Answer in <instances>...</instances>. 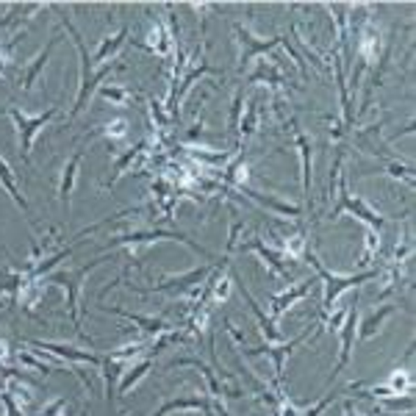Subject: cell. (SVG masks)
I'll return each mask as SVG.
<instances>
[{
    "label": "cell",
    "mask_w": 416,
    "mask_h": 416,
    "mask_svg": "<svg viewBox=\"0 0 416 416\" xmlns=\"http://www.w3.org/2000/svg\"><path fill=\"white\" fill-rule=\"evenodd\" d=\"M103 311H111V314H117V317H123V319L137 322L141 331H147V333H153V336H158V333L167 331V325H164L161 319H150V317H141V314H131V311H123V308H117V305H103Z\"/></svg>",
    "instance_id": "obj_18"
},
{
    "label": "cell",
    "mask_w": 416,
    "mask_h": 416,
    "mask_svg": "<svg viewBox=\"0 0 416 416\" xmlns=\"http://www.w3.org/2000/svg\"><path fill=\"white\" fill-rule=\"evenodd\" d=\"M242 92H236V97H233V106H230V134H236L239 131V117H242Z\"/></svg>",
    "instance_id": "obj_27"
},
{
    "label": "cell",
    "mask_w": 416,
    "mask_h": 416,
    "mask_svg": "<svg viewBox=\"0 0 416 416\" xmlns=\"http://www.w3.org/2000/svg\"><path fill=\"white\" fill-rule=\"evenodd\" d=\"M233 34H236L239 48H242V53H239V69H244L256 56L272 50L277 42H280V36H275V39H258V36H253V34H250L247 28H242V25H233Z\"/></svg>",
    "instance_id": "obj_6"
},
{
    "label": "cell",
    "mask_w": 416,
    "mask_h": 416,
    "mask_svg": "<svg viewBox=\"0 0 416 416\" xmlns=\"http://www.w3.org/2000/svg\"><path fill=\"white\" fill-rule=\"evenodd\" d=\"M20 363H25V366H34V369H39V372H56V369H50V366H45L42 361H36L34 355H28V352H20Z\"/></svg>",
    "instance_id": "obj_30"
},
{
    "label": "cell",
    "mask_w": 416,
    "mask_h": 416,
    "mask_svg": "<svg viewBox=\"0 0 416 416\" xmlns=\"http://www.w3.org/2000/svg\"><path fill=\"white\" fill-rule=\"evenodd\" d=\"M0 186L8 192V197L17 203V206L22 208V211H28V200L20 195V189H17V181H14V175H11V169H8V164L0 158Z\"/></svg>",
    "instance_id": "obj_20"
},
{
    "label": "cell",
    "mask_w": 416,
    "mask_h": 416,
    "mask_svg": "<svg viewBox=\"0 0 416 416\" xmlns=\"http://www.w3.org/2000/svg\"><path fill=\"white\" fill-rule=\"evenodd\" d=\"M6 114L11 117V123H14V128H17V141H20V155H22V161H31V150H34V139L36 134L59 114V106H50L48 111H42V114H25V111H20L17 106H8L6 109Z\"/></svg>",
    "instance_id": "obj_3"
},
{
    "label": "cell",
    "mask_w": 416,
    "mask_h": 416,
    "mask_svg": "<svg viewBox=\"0 0 416 416\" xmlns=\"http://www.w3.org/2000/svg\"><path fill=\"white\" fill-rule=\"evenodd\" d=\"M64 28H67V34L72 36V42H75V50H78V56H81V86H78V97H75V106H72V114L69 117H78L83 109H86V103H89V97H92V92L97 89V83L111 72V69H117L120 64H106V67L95 69V62L89 59V50H86V42H83V36L78 34V28L69 22L67 17H64Z\"/></svg>",
    "instance_id": "obj_1"
},
{
    "label": "cell",
    "mask_w": 416,
    "mask_h": 416,
    "mask_svg": "<svg viewBox=\"0 0 416 416\" xmlns=\"http://www.w3.org/2000/svg\"><path fill=\"white\" fill-rule=\"evenodd\" d=\"M141 150H144V141H141V144H137V147H131V150H128L123 158H117V164H114V175H111V181H109L106 186H111V183H117V181H120V175L125 172V167H128V164L137 158Z\"/></svg>",
    "instance_id": "obj_24"
},
{
    "label": "cell",
    "mask_w": 416,
    "mask_h": 416,
    "mask_svg": "<svg viewBox=\"0 0 416 416\" xmlns=\"http://www.w3.org/2000/svg\"><path fill=\"white\" fill-rule=\"evenodd\" d=\"M161 239L183 242L189 250H195V253H200L203 258L214 261V256L208 253L206 247H200L197 242H192V239H186L183 233H175V230H131V233H125V236H114V239L109 242V247H117V244H147V242H161Z\"/></svg>",
    "instance_id": "obj_5"
},
{
    "label": "cell",
    "mask_w": 416,
    "mask_h": 416,
    "mask_svg": "<svg viewBox=\"0 0 416 416\" xmlns=\"http://www.w3.org/2000/svg\"><path fill=\"white\" fill-rule=\"evenodd\" d=\"M394 311H397L394 305H383V308H380L377 314L366 317V322H363V331H361V336H363V339H372V336H375V333H377V331L383 328V322H386V319H389V317H391Z\"/></svg>",
    "instance_id": "obj_23"
},
{
    "label": "cell",
    "mask_w": 416,
    "mask_h": 416,
    "mask_svg": "<svg viewBox=\"0 0 416 416\" xmlns=\"http://www.w3.org/2000/svg\"><path fill=\"white\" fill-rule=\"evenodd\" d=\"M291 125H294V141H297V153H300V167H303V195L311 208V139L297 128V123H291Z\"/></svg>",
    "instance_id": "obj_13"
},
{
    "label": "cell",
    "mask_w": 416,
    "mask_h": 416,
    "mask_svg": "<svg viewBox=\"0 0 416 416\" xmlns=\"http://www.w3.org/2000/svg\"><path fill=\"white\" fill-rule=\"evenodd\" d=\"M150 369H153V361H150V358H144V361H141L139 366H134V369H125V380L120 383V389H117V391H120V394H128V391L137 386L141 377H147V372H150Z\"/></svg>",
    "instance_id": "obj_22"
},
{
    "label": "cell",
    "mask_w": 416,
    "mask_h": 416,
    "mask_svg": "<svg viewBox=\"0 0 416 416\" xmlns=\"http://www.w3.org/2000/svg\"><path fill=\"white\" fill-rule=\"evenodd\" d=\"M311 286H314V280H303L300 286H294V289H289V291H283V294H275V297H272V319H277L280 314H286L294 303H300V300L311 291Z\"/></svg>",
    "instance_id": "obj_17"
},
{
    "label": "cell",
    "mask_w": 416,
    "mask_h": 416,
    "mask_svg": "<svg viewBox=\"0 0 416 416\" xmlns=\"http://www.w3.org/2000/svg\"><path fill=\"white\" fill-rule=\"evenodd\" d=\"M128 39V28H120V34L117 36H106L103 42H100V48H97V53H95V62H109V56H114L120 48H123V42Z\"/></svg>",
    "instance_id": "obj_21"
},
{
    "label": "cell",
    "mask_w": 416,
    "mask_h": 416,
    "mask_svg": "<svg viewBox=\"0 0 416 416\" xmlns=\"http://www.w3.org/2000/svg\"><path fill=\"white\" fill-rule=\"evenodd\" d=\"M242 192L253 200V203H258L261 208H267V211H275L280 216H286V219H297V216H303V208L300 206H291V203H283V200H275V197H264L261 192H256V189H250V186H242Z\"/></svg>",
    "instance_id": "obj_16"
},
{
    "label": "cell",
    "mask_w": 416,
    "mask_h": 416,
    "mask_svg": "<svg viewBox=\"0 0 416 416\" xmlns=\"http://www.w3.org/2000/svg\"><path fill=\"white\" fill-rule=\"evenodd\" d=\"M83 153L86 147H75V153L69 155V161L62 169V178H59V197L69 211V197H72V189H75V181H78V169H81V161H83Z\"/></svg>",
    "instance_id": "obj_12"
},
{
    "label": "cell",
    "mask_w": 416,
    "mask_h": 416,
    "mask_svg": "<svg viewBox=\"0 0 416 416\" xmlns=\"http://www.w3.org/2000/svg\"><path fill=\"white\" fill-rule=\"evenodd\" d=\"M308 331H311V328H305V331H303L300 336H294L289 345H286V342H280V345L272 347L270 342H267V345L256 347V349H244V355H250V358H253V355H272V361H275V377H277V386H280V383H283V366H286L289 352H291L297 345H303V342H305Z\"/></svg>",
    "instance_id": "obj_8"
},
{
    "label": "cell",
    "mask_w": 416,
    "mask_h": 416,
    "mask_svg": "<svg viewBox=\"0 0 416 416\" xmlns=\"http://www.w3.org/2000/svg\"><path fill=\"white\" fill-rule=\"evenodd\" d=\"M25 345L39 347V349H48L59 358H69V361H81V363H92V366H100L103 358H97L95 352L89 349H78V347H67V345H56V342H34V339H25Z\"/></svg>",
    "instance_id": "obj_10"
},
{
    "label": "cell",
    "mask_w": 416,
    "mask_h": 416,
    "mask_svg": "<svg viewBox=\"0 0 416 416\" xmlns=\"http://www.w3.org/2000/svg\"><path fill=\"white\" fill-rule=\"evenodd\" d=\"M342 352H339V361L331 372V377H339L345 372V366L352 358V345H355V336H358V303H352V308H347V317L342 322Z\"/></svg>",
    "instance_id": "obj_7"
},
{
    "label": "cell",
    "mask_w": 416,
    "mask_h": 416,
    "mask_svg": "<svg viewBox=\"0 0 416 416\" xmlns=\"http://www.w3.org/2000/svg\"><path fill=\"white\" fill-rule=\"evenodd\" d=\"M100 95H103L106 100H111L114 106H128V103H131V92H128V89H120V86H103Z\"/></svg>",
    "instance_id": "obj_25"
},
{
    "label": "cell",
    "mask_w": 416,
    "mask_h": 416,
    "mask_svg": "<svg viewBox=\"0 0 416 416\" xmlns=\"http://www.w3.org/2000/svg\"><path fill=\"white\" fill-rule=\"evenodd\" d=\"M233 214V222H230V230H228V253L236 247V239H239V228H242V219L236 216V211H230Z\"/></svg>",
    "instance_id": "obj_29"
},
{
    "label": "cell",
    "mask_w": 416,
    "mask_h": 416,
    "mask_svg": "<svg viewBox=\"0 0 416 416\" xmlns=\"http://www.w3.org/2000/svg\"><path fill=\"white\" fill-rule=\"evenodd\" d=\"M169 411H206L208 414V403L203 397H181V400H167L158 411H153L150 416H167Z\"/></svg>",
    "instance_id": "obj_19"
},
{
    "label": "cell",
    "mask_w": 416,
    "mask_h": 416,
    "mask_svg": "<svg viewBox=\"0 0 416 416\" xmlns=\"http://www.w3.org/2000/svg\"><path fill=\"white\" fill-rule=\"evenodd\" d=\"M333 400H336V394H328V397H322V400H319V403H317L314 408H308V411H305L303 416H319V414H325V411H328V405H331Z\"/></svg>",
    "instance_id": "obj_31"
},
{
    "label": "cell",
    "mask_w": 416,
    "mask_h": 416,
    "mask_svg": "<svg viewBox=\"0 0 416 416\" xmlns=\"http://www.w3.org/2000/svg\"><path fill=\"white\" fill-rule=\"evenodd\" d=\"M347 416H352V408H349V405H347Z\"/></svg>",
    "instance_id": "obj_32"
},
{
    "label": "cell",
    "mask_w": 416,
    "mask_h": 416,
    "mask_svg": "<svg viewBox=\"0 0 416 416\" xmlns=\"http://www.w3.org/2000/svg\"><path fill=\"white\" fill-rule=\"evenodd\" d=\"M59 39H62V34H53V36H50V42L45 45V50H42V53H39V56H36V59L28 64V69H25V72H20V89H22V92H31V89H34V83H36L39 72L48 67V59H50V53L56 50Z\"/></svg>",
    "instance_id": "obj_11"
},
{
    "label": "cell",
    "mask_w": 416,
    "mask_h": 416,
    "mask_svg": "<svg viewBox=\"0 0 416 416\" xmlns=\"http://www.w3.org/2000/svg\"><path fill=\"white\" fill-rule=\"evenodd\" d=\"M230 277H233V286L239 289V294H242V297L247 300V305H250V311L256 314V319H258V325H261V331H264V336H267V342H277V345H280V339H283V336H280V331H277V328H275V322H272V319H270V317H267V314L261 311V305L256 303V297H253V294H250V289L244 286V280H242V275H239L236 270H230Z\"/></svg>",
    "instance_id": "obj_9"
},
{
    "label": "cell",
    "mask_w": 416,
    "mask_h": 416,
    "mask_svg": "<svg viewBox=\"0 0 416 416\" xmlns=\"http://www.w3.org/2000/svg\"><path fill=\"white\" fill-rule=\"evenodd\" d=\"M339 203H336V208L331 211V219H339L345 211H349V214H355L369 230H375V233H380L383 230V225H386V216L383 214H377L372 206H366L363 200H358V197H349V189H347V178L345 175H339Z\"/></svg>",
    "instance_id": "obj_4"
},
{
    "label": "cell",
    "mask_w": 416,
    "mask_h": 416,
    "mask_svg": "<svg viewBox=\"0 0 416 416\" xmlns=\"http://www.w3.org/2000/svg\"><path fill=\"white\" fill-rule=\"evenodd\" d=\"M175 366H178V369H181V366H195V369H200L203 377H206L211 397H214V400H222V397H225V383L214 375V369H208L203 361H197V358H172V361L167 363V369H175Z\"/></svg>",
    "instance_id": "obj_14"
},
{
    "label": "cell",
    "mask_w": 416,
    "mask_h": 416,
    "mask_svg": "<svg viewBox=\"0 0 416 416\" xmlns=\"http://www.w3.org/2000/svg\"><path fill=\"white\" fill-rule=\"evenodd\" d=\"M106 128V134L114 139H123L125 134H128V123L125 120H114V123H109V125H103Z\"/></svg>",
    "instance_id": "obj_28"
},
{
    "label": "cell",
    "mask_w": 416,
    "mask_h": 416,
    "mask_svg": "<svg viewBox=\"0 0 416 416\" xmlns=\"http://www.w3.org/2000/svg\"><path fill=\"white\" fill-rule=\"evenodd\" d=\"M242 250L244 253H258L261 258H264V264L270 267V272L277 277H289V267H286V261H283V256L275 253V250H270V247H264V242L261 239H253V242H247V244H242Z\"/></svg>",
    "instance_id": "obj_15"
},
{
    "label": "cell",
    "mask_w": 416,
    "mask_h": 416,
    "mask_svg": "<svg viewBox=\"0 0 416 416\" xmlns=\"http://www.w3.org/2000/svg\"><path fill=\"white\" fill-rule=\"evenodd\" d=\"M303 258L317 270V275L325 280V297H322V314H328L331 308H333V303L339 300V294L347 291V289H352V286H358V283H366V280H372V277H377V270H366V272H358V275H333V272H328L325 267H322V261L317 258V253H311V250H305L303 253Z\"/></svg>",
    "instance_id": "obj_2"
},
{
    "label": "cell",
    "mask_w": 416,
    "mask_h": 416,
    "mask_svg": "<svg viewBox=\"0 0 416 416\" xmlns=\"http://www.w3.org/2000/svg\"><path fill=\"white\" fill-rule=\"evenodd\" d=\"M189 153L197 158V161H214V164H225L230 158V153H208L203 147H189Z\"/></svg>",
    "instance_id": "obj_26"
}]
</instances>
